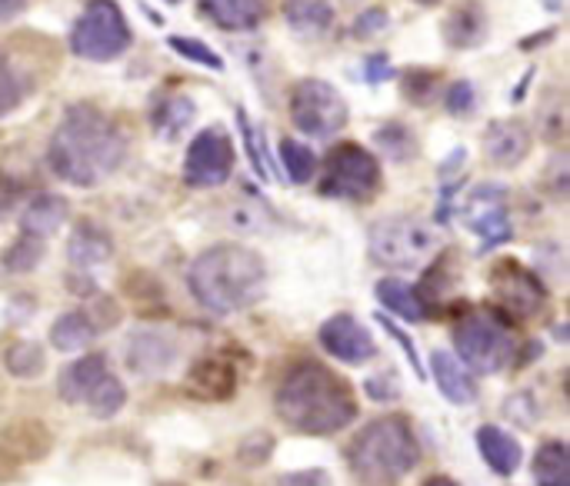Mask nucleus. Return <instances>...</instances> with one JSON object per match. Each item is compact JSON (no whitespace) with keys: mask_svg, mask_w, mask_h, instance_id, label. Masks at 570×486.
Instances as JSON below:
<instances>
[{"mask_svg":"<svg viewBox=\"0 0 570 486\" xmlns=\"http://www.w3.org/2000/svg\"><path fill=\"white\" fill-rule=\"evenodd\" d=\"M3 364L13 377H37L43 370V354L37 344H13Z\"/></svg>","mask_w":570,"mask_h":486,"instance_id":"37","label":"nucleus"},{"mask_svg":"<svg viewBox=\"0 0 570 486\" xmlns=\"http://www.w3.org/2000/svg\"><path fill=\"white\" fill-rule=\"evenodd\" d=\"M377 147L391 157V160H407V157H414V137H411V130L404 127V123H384L381 130H377Z\"/></svg>","mask_w":570,"mask_h":486,"instance_id":"35","label":"nucleus"},{"mask_svg":"<svg viewBox=\"0 0 570 486\" xmlns=\"http://www.w3.org/2000/svg\"><path fill=\"white\" fill-rule=\"evenodd\" d=\"M488 13H484V7H481V0H468V3H461L451 17H448V23H444V40H448V47H454V50H474L478 43H484V37H488Z\"/></svg>","mask_w":570,"mask_h":486,"instance_id":"18","label":"nucleus"},{"mask_svg":"<svg viewBox=\"0 0 570 486\" xmlns=\"http://www.w3.org/2000/svg\"><path fill=\"white\" fill-rule=\"evenodd\" d=\"M534 474L544 486H568V450L564 444H548L538 450Z\"/></svg>","mask_w":570,"mask_h":486,"instance_id":"32","label":"nucleus"},{"mask_svg":"<svg viewBox=\"0 0 570 486\" xmlns=\"http://www.w3.org/2000/svg\"><path fill=\"white\" fill-rule=\"evenodd\" d=\"M421 447L404 417L374 420L351 447L354 470L371 484H394L417 467Z\"/></svg>","mask_w":570,"mask_h":486,"instance_id":"4","label":"nucleus"},{"mask_svg":"<svg viewBox=\"0 0 570 486\" xmlns=\"http://www.w3.org/2000/svg\"><path fill=\"white\" fill-rule=\"evenodd\" d=\"M110 377V367H107V357L104 354H87L80 360H73L60 380H57V394L67 400V404H87V397Z\"/></svg>","mask_w":570,"mask_h":486,"instance_id":"15","label":"nucleus"},{"mask_svg":"<svg viewBox=\"0 0 570 486\" xmlns=\"http://www.w3.org/2000/svg\"><path fill=\"white\" fill-rule=\"evenodd\" d=\"M127 364L134 374H144V377H154L160 370H167L174 364V344L164 337V334H154V330H144L130 340L127 347Z\"/></svg>","mask_w":570,"mask_h":486,"instance_id":"20","label":"nucleus"},{"mask_svg":"<svg viewBox=\"0 0 570 486\" xmlns=\"http://www.w3.org/2000/svg\"><path fill=\"white\" fill-rule=\"evenodd\" d=\"M277 486H331V477L324 470H297V474H284Z\"/></svg>","mask_w":570,"mask_h":486,"instance_id":"42","label":"nucleus"},{"mask_svg":"<svg viewBox=\"0 0 570 486\" xmlns=\"http://www.w3.org/2000/svg\"><path fill=\"white\" fill-rule=\"evenodd\" d=\"M431 374H434L438 390H441L451 404L468 407V404L478 400V380H474V374L461 364V357H454V354H448V350H438V354L431 357Z\"/></svg>","mask_w":570,"mask_h":486,"instance_id":"16","label":"nucleus"},{"mask_svg":"<svg viewBox=\"0 0 570 486\" xmlns=\"http://www.w3.org/2000/svg\"><path fill=\"white\" fill-rule=\"evenodd\" d=\"M291 120L304 137L331 140L347 127V100L327 80L317 77L297 80L291 90Z\"/></svg>","mask_w":570,"mask_h":486,"instance_id":"8","label":"nucleus"},{"mask_svg":"<svg viewBox=\"0 0 570 486\" xmlns=\"http://www.w3.org/2000/svg\"><path fill=\"white\" fill-rule=\"evenodd\" d=\"M167 3H180V0H167Z\"/></svg>","mask_w":570,"mask_h":486,"instance_id":"48","label":"nucleus"},{"mask_svg":"<svg viewBox=\"0 0 570 486\" xmlns=\"http://www.w3.org/2000/svg\"><path fill=\"white\" fill-rule=\"evenodd\" d=\"M124 404H127V390H124V384L110 374L90 397H87V410L94 414V417H100V420H110V417H117L120 410H124Z\"/></svg>","mask_w":570,"mask_h":486,"instance_id":"30","label":"nucleus"},{"mask_svg":"<svg viewBox=\"0 0 570 486\" xmlns=\"http://www.w3.org/2000/svg\"><path fill=\"white\" fill-rule=\"evenodd\" d=\"M23 7H27V0H0V23H7V20L20 17V13H23Z\"/></svg>","mask_w":570,"mask_h":486,"instance_id":"45","label":"nucleus"},{"mask_svg":"<svg viewBox=\"0 0 570 486\" xmlns=\"http://www.w3.org/2000/svg\"><path fill=\"white\" fill-rule=\"evenodd\" d=\"M387 27V10L384 7H371V10H364L357 20H354V37L357 40H371L374 33H381Z\"/></svg>","mask_w":570,"mask_h":486,"instance_id":"39","label":"nucleus"},{"mask_svg":"<svg viewBox=\"0 0 570 486\" xmlns=\"http://www.w3.org/2000/svg\"><path fill=\"white\" fill-rule=\"evenodd\" d=\"M110 254H114V244L97 224H80L67 240V257L77 270H94V267L107 264Z\"/></svg>","mask_w":570,"mask_h":486,"instance_id":"22","label":"nucleus"},{"mask_svg":"<svg viewBox=\"0 0 570 486\" xmlns=\"http://www.w3.org/2000/svg\"><path fill=\"white\" fill-rule=\"evenodd\" d=\"M67 220V200L57 197V194H37L23 214H20V234L23 237H37V240H47L50 234L60 230V224Z\"/></svg>","mask_w":570,"mask_h":486,"instance_id":"19","label":"nucleus"},{"mask_svg":"<svg viewBox=\"0 0 570 486\" xmlns=\"http://www.w3.org/2000/svg\"><path fill=\"white\" fill-rule=\"evenodd\" d=\"M417 3H424V7H434V3H441V0H417Z\"/></svg>","mask_w":570,"mask_h":486,"instance_id":"47","label":"nucleus"},{"mask_svg":"<svg viewBox=\"0 0 570 486\" xmlns=\"http://www.w3.org/2000/svg\"><path fill=\"white\" fill-rule=\"evenodd\" d=\"M321 344H324V350H327L331 357H337L341 364H367V360L377 354L371 330H367L357 317H351V314H337V317L324 320V327H321Z\"/></svg>","mask_w":570,"mask_h":486,"instance_id":"13","label":"nucleus"},{"mask_svg":"<svg viewBox=\"0 0 570 486\" xmlns=\"http://www.w3.org/2000/svg\"><path fill=\"white\" fill-rule=\"evenodd\" d=\"M284 20L297 37H324L334 27L331 0H284Z\"/></svg>","mask_w":570,"mask_h":486,"instance_id":"23","label":"nucleus"},{"mask_svg":"<svg viewBox=\"0 0 570 486\" xmlns=\"http://www.w3.org/2000/svg\"><path fill=\"white\" fill-rule=\"evenodd\" d=\"M381 324H384V330H391V337H394V340H397V344L404 347V354H407L411 367L417 370V377H424V370H421V360H417V347H414V340H407V337H404V334H401V330H397V327H394L391 320H384V317H381Z\"/></svg>","mask_w":570,"mask_h":486,"instance_id":"43","label":"nucleus"},{"mask_svg":"<svg viewBox=\"0 0 570 486\" xmlns=\"http://www.w3.org/2000/svg\"><path fill=\"white\" fill-rule=\"evenodd\" d=\"M134 33L124 10L114 0H90L70 30V50L90 63H110L127 53Z\"/></svg>","mask_w":570,"mask_h":486,"instance_id":"6","label":"nucleus"},{"mask_svg":"<svg viewBox=\"0 0 570 486\" xmlns=\"http://www.w3.org/2000/svg\"><path fill=\"white\" fill-rule=\"evenodd\" d=\"M190 120H194V103L187 97H180V93L164 97L154 107V130L164 140H177L184 133V127H190Z\"/></svg>","mask_w":570,"mask_h":486,"instance_id":"27","label":"nucleus"},{"mask_svg":"<svg viewBox=\"0 0 570 486\" xmlns=\"http://www.w3.org/2000/svg\"><path fill=\"white\" fill-rule=\"evenodd\" d=\"M438 83H441V73L438 70H407L404 80H401V90L407 100L414 103H431L438 97Z\"/></svg>","mask_w":570,"mask_h":486,"instance_id":"36","label":"nucleus"},{"mask_svg":"<svg viewBox=\"0 0 570 486\" xmlns=\"http://www.w3.org/2000/svg\"><path fill=\"white\" fill-rule=\"evenodd\" d=\"M237 120H240V133H244V143H247V157H250V163H254L257 177H267V170H264V157H261V143H257V133H254V123L247 120V113H244V110H237Z\"/></svg>","mask_w":570,"mask_h":486,"instance_id":"40","label":"nucleus"},{"mask_svg":"<svg viewBox=\"0 0 570 486\" xmlns=\"http://www.w3.org/2000/svg\"><path fill=\"white\" fill-rule=\"evenodd\" d=\"M367 250L387 270H421L441 250V234L421 217H387L371 227Z\"/></svg>","mask_w":570,"mask_h":486,"instance_id":"5","label":"nucleus"},{"mask_svg":"<svg viewBox=\"0 0 570 486\" xmlns=\"http://www.w3.org/2000/svg\"><path fill=\"white\" fill-rule=\"evenodd\" d=\"M381 190V163L361 143H337L324 163L321 194L334 200L364 204Z\"/></svg>","mask_w":570,"mask_h":486,"instance_id":"9","label":"nucleus"},{"mask_svg":"<svg viewBox=\"0 0 570 486\" xmlns=\"http://www.w3.org/2000/svg\"><path fill=\"white\" fill-rule=\"evenodd\" d=\"M494 294H498L501 307L508 314H514V317H534V314H541V307L548 300L544 284L531 270L514 264V260L498 264V270H494Z\"/></svg>","mask_w":570,"mask_h":486,"instance_id":"12","label":"nucleus"},{"mask_svg":"<svg viewBox=\"0 0 570 486\" xmlns=\"http://www.w3.org/2000/svg\"><path fill=\"white\" fill-rule=\"evenodd\" d=\"M281 160H284V170H287L291 184H307L317 173V153L301 140H291V137L281 140Z\"/></svg>","mask_w":570,"mask_h":486,"instance_id":"28","label":"nucleus"},{"mask_svg":"<svg viewBox=\"0 0 570 486\" xmlns=\"http://www.w3.org/2000/svg\"><path fill=\"white\" fill-rule=\"evenodd\" d=\"M124 153L127 140L120 127L104 110L90 103H73L50 137L47 163L60 180L73 187H97L124 163Z\"/></svg>","mask_w":570,"mask_h":486,"instance_id":"1","label":"nucleus"},{"mask_svg":"<svg viewBox=\"0 0 570 486\" xmlns=\"http://www.w3.org/2000/svg\"><path fill=\"white\" fill-rule=\"evenodd\" d=\"M538 120H541V133L548 140H561L564 137V127H568V103H564V93L561 87H551L541 100V110H538Z\"/></svg>","mask_w":570,"mask_h":486,"instance_id":"31","label":"nucleus"},{"mask_svg":"<svg viewBox=\"0 0 570 486\" xmlns=\"http://www.w3.org/2000/svg\"><path fill=\"white\" fill-rule=\"evenodd\" d=\"M23 97H27V77L17 70L10 53L0 47V117L17 110Z\"/></svg>","mask_w":570,"mask_h":486,"instance_id":"29","label":"nucleus"},{"mask_svg":"<svg viewBox=\"0 0 570 486\" xmlns=\"http://www.w3.org/2000/svg\"><path fill=\"white\" fill-rule=\"evenodd\" d=\"M377 300H381L394 317H401V320H407V324H417V320L428 317L424 297H421L407 280H397V277L381 280V284H377Z\"/></svg>","mask_w":570,"mask_h":486,"instance_id":"25","label":"nucleus"},{"mask_svg":"<svg viewBox=\"0 0 570 486\" xmlns=\"http://www.w3.org/2000/svg\"><path fill=\"white\" fill-rule=\"evenodd\" d=\"M444 103H448V110H451L454 117H471V113L478 110V90H474V83H471V80H454V83L448 87Z\"/></svg>","mask_w":570,"mask_h":486,"instance_id":"38","label":"nucleus"},{"mask_svg":"<svg viewBox=\"0 0 570 486\" xmlns=\"http://www.w3.org/2000/svg\"><path fill=\"white\" fill-rule=\"evenodd\" d=\"M197 3L214 27L230 30V33L254 30L267 17V7H271V0H197Z\"/></svg>","mask_w":570,"mask_h":486,"instance_id":"17","label":"nucleus"},{"mask_svg":"<svg viewBox=\"0 0 570 486\" xmlns=\"http://www.w3.org/2000/svg\"><path fill=\"white\" fill-rule=\"evenodd\" d=\"M464 224L481 237L484 247H498L511 240V214H508V190L498 184H481L461 207Z\"/></svg>","mask_w":570,"mask_h":486,"instance_id":"11","label":"nucleus"},{"mask_svg":"<svg viewBox=\"0 0 570 486\" xmlns=\"http://www.w3.org/2000/svg\"><path fill=\"white\" fill-rule=\"evenodd\" d=\"M454 347L461 364L478 370V374H498L514 360V334L501 314L491 310H474L468 314L458 330H454Z\"/></svg>","mask_w":570,"mask_h":486,"instance_id":"7","label":"nucleus"},{"mask_svg":"<svg viewBox=\"0 0 570 486\" xmlns=\"http://www.w3.org/2000/svg\"><path fill=\"white\" fill-rule=\"evenodd\" d=\"M187 384H190V394L200 397V400H224V397L234 394L237 374H234V367L227 360L210 357V360H204V364H197L190 370V380Z\"/></svg>","mask_w":570,"mask_h":486,"instance_id":"24","label":"nucleus"},{"mask_svg":"<svg viewBox=\"0 0 570 486\" xmlns=\"http://www.w3.org/2000/svg\"><path fill=\"white\" fill-rule=\"evenodd\" d=\"M478 450H481L484 464H488L494 474H501V477L518 474V467H521V460H524L521 444H518L508 430H501V427H481V430H478Z\"/></svg>","mask_w":570,"mask_h":486,"instance_id":"21","label":"nucleus"},{"mask_svg":"<svg viewBox=\"0 0 570 486\" xmlns=\"http://www.w3.org/2000/svg\"><path fill=\"white\" fill-rule=\"evenodd\" d=\"M424 486H458L454 480H448V477H434V480H428Z\"/></svg>","mask_w":570,"mask_h":486,"instance_id":"46","label":"nucleus"},{"mask_svg":"<svg viewBox=\"0 0 570 486\" xmlns=\"http://www.w3.org/2000/svg\"><path fill=\"white\" fill-rule=\"evenodd\" d=\"M531 130L524 120H514V117H504V120H494L488 130H484V153L491 163L498 167H518L528 153H531Z\"/></svg>","mask_w":570,"mask_h":486,"instance_id":"14","label":"nucleus"},{"mask_svg":"<svg viewBox=\"0 0 570 486\" xmlns=\"http://www.w3.org/2000/svg\"><path fill=\"white\" fill-rule=\"evenodd\" d=\"M277 414L287 427L301 434L327 437L344 430L357 417V400L337 374L314 360H304L284 374L277 387Z\"/></svg>","mask_w":570,"mask_h":486,"instance_id":"2","label":"nucleus"},{"mask_svg":"<svg viewBox=\"0 0 570 486\" xmlns=\"http://www.w3.org/2000/svg\"><path fill=\"white\" fill-rule=\"evenodd\" d=\"M167 47L174 50V53H180L184 60H190V63H197V67H207V70H224V57L214 50V47H207L204 40H194V37H167Z\"/></svg>","mask_w":570,"mask_h":486,"instance_id":"33","label":"nucleus"},{"mask_svg":"<svg viewBox=\"0 0 570 486\" xmlns=\"http://www.w3.org/2000/svg\"><path fill=\"white\" fill-rule=\"evenodd\" d=\"M234 170V143L220 127H207L194 137L184 157V180L190 187H220Z\"/></svg>","mask_w":570,"mask_h":486,"instance_id":"10","label":"nucleus"},{"mask_svg":"<svg viewBox=\"0 0 570 486\" xmlns=\"http://www.w3.org/2000/svg\"><path fill=\"white\" fill-rule=\"evenodd\" d=\"M391 77H394V67H391V60H387L384 53L367 57V63H364V80H367V83H384V80H391Z\"/></svg>","mask_w":570,"mask_h":486,"instance_id":"41","label":"nucleus"},{"mask_svg":"<svg viewBox=\"0 0 570 486\" xmlns=\"http://www.w3.org/2000/svg\"><path fill=\"white\" fill-rule=\"evenodd\" d=\"M187 287L204 310L217 317H230L254 307L264 297L267 267L261 254L240 244H217L207 247L200 257H194L187 270Z\"/></svg>","mask_w":570,"mask_h":486,"instance_id":"3","label":"nucleus"},{"mask_svg":"<svg viewBox=\"0 0 570 486\" xmlns=\"http://www.w3.org/2000/svg\"><path fill=\"white\" fill-rule=\"evenodd\" d=\"M97 334H100V330H97V324H94L87 314L70 310V314H63V317L53 320V327H50V344H53L57 350H63V354H77V350H83Z\"/></svg>","mask_w":570,"mask_h":486,"instance_id":"26","label":"nucleus"},{"mask_svg":"<svg viewBox=\"0 0 570 486\" xmlns=\"http://www.w3.org/2000/svg\"><path fill=\"white\" fill-rule=\"evenodd\" d=\"M381 384H384V377H371L367 380V394L374 400H394L397 397V387H381Z\"/></svg>","mask_w":570,"mask_h":486,"instance_id":"44","label":"nucleus"},{"mask_svg":"<svg viewBox=\"0 0 570 486\" xmlns=\"http://www.w3.org/2000/svg\"><path fill=\"white\" fill-rule=\"evenodd\" d=\"M40 260H43V240L23 237V234H20V240H17L13 247H7V254H3V270H10V274H27V270H33Z\"/></svg>","mask_w":570,"mask_h":486,"instance_id":"34","label":"nucleus"}]
</instances>
